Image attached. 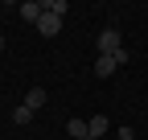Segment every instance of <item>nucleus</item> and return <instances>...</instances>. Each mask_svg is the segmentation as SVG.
<instances>
[{
    "label": "nucleus",
    "instance_id": "nucleus-10",
    "mask_svg": "<svg viewBox=\"0 0 148 140\" xmlns=\"http://www.w3.org/2000/svg\"><path fill=\"white\" fill-rule=\"evenodd\" d=\"M111 58H115L119 66H127V62H132V49H127V45H123V49H115V54H111Z\"/></svg>",
    "mask_w": 148,
    "mask_h": 140
},
{
    "label": "nucleus",
    "instance_id": "nucleus-11",
    "mask_svg": "<svg viewBox=\"0 0 148 140\" xmlns=\"http://www.w3.org/2000/svg\"><path fill=\"white\" fill-rule=\"evenodd\" d=\"M0 54H4V33H0Z\"/></svg>",
    "mask_w": 148,
    "mask_h": 140
},
{
    "label": "nucleus",
    "instance_id": "nucleus-9",
    "mask_svg": "<svg viewBox=\"0 0 148 140\" xmlns=\"http://www.w3.org/2000/svg\"><path fill=\"white\" fill-rule=\"evenodd\" d=\"M41 8H45V12H53V16H62V12H66L70 4H66V0H45V4H41Z\"/></svg>",
    "mask_w": 148,
    "mask_h": 140
},
{
    "label": "nucleus",
    "instance_id": "nucleus-6",
    "mask_svg": "<svg viewBox=\"0 0 148 140\" xmlns=\"http://www.w3.org/2000/svg\"><path fill=\"white\" fill-rule=\"evenodd\" d=\"M16 12H21V16H25V21H29V25H37V16H41L45 8H41V4H37V0H25V4H21V8H16Z\"/></svg>",
    "mask_w": 148,
    "mask_h": 140
},
{
    "label": "nucleus",
    "instance_id": "nucleus-3",
    "mask_svg": "<svg viewBox=\"0 0 148 140\" xmlns=\"http://www.w3.org/2000/svg\"><path fill=\"white\" fill-rule=\"evenodd\" d=\"M119 70V62L111 58V54H99V62H95V78H111Z\"/></svg>",
    "mask_w": 148,
    "mask_h": 140
},
{
    "label": "nucleus",
    "instance_id": "nucleus-1",
    "mask_svg": "<svg viewBox=\"0 0 148 140\" xmlns=\"http://www.w3.org/2000/svg\"><path fill=\"white\" fill-rule=\"evenodd\" d=\"M115 49H123V37H119L115 25H107V29L99 33V54H115Z\"/></svg>",
    "mask_w": 148,
    "mask_h": 140
},
{
    "label": "nucleus",
    "instance_id": "nucleus-5",
    "mask_svg": "<svg viewBox=\"0 0 148 140\" xmlns=\"http://www.w3.org/2000/svg\"><path fill=\"white\" fill-rule=\"evenodd\" d=\"M66 132H70L74 140H90V128H86V119H78V115H74L70 124H66Z\"/></svg>",
    "mask_w": 148,
    "mask_h": 140
},
{
    "label": "nucleus",
    "instance_id": "nucleus-8",
    "mask_svg": "<svg viewBox=\"0 0 148 140\" xmlns=\"http://www.w3.org/2000/svg\"><path fill=\"white\" fill-rule=\"evenodd\" d=\"M29 119H33V111H29V107H25V103H21V107H16V111H12V124H16V128H25V124H29Z\"/></svg>",
    "mask_w": 148,
    "mask_h": 140
},
{
    "label": "nucleus",
    "instance_id": "nucleus-4",
    "mask_svg": "<svg viewBox=\"0 0 148 140\" xmlns=\"http://www.w3.org/2000/svg\"><path fill=\"white\" fill-rule=\"evenodd\" d=\"M86 128H90V140H103L107 136V115H90Z\"/></svg>",
    "mask_w": 148,
    "mask_h": 140
},
{
    "label": "nucleus",
    "instance_id": "nucleus-7",
    "mask_svg": "<svg viewBox=\"0 0 148 140\" xmlns=\"http://www.w3.org/2000/svg\"><path fill=\"white\" fill-rule=\"evenodd\" d=\"M25 107H29V111H37V107H45V91H41V86H33V91L25 95Z\"/></svg>",
    "mask_w": 148,
    "mask_h": 140
},
{
    "label": "nucleus",
    "instance_id": "nucleus-2",
    "mask_svg": "<svg viewBox=\"0 0 148 140\" xmlns=\"http://www.w3.org/2000/svg\"><path fill=\"white\" fill-rule=\"evenodd\" d=\"M37 29H41V37H58V33H62V16L41 12V16H37Z\"/></svg>",
    "mask_w": 148,
    "mask_h": 140
}]
</instances>
